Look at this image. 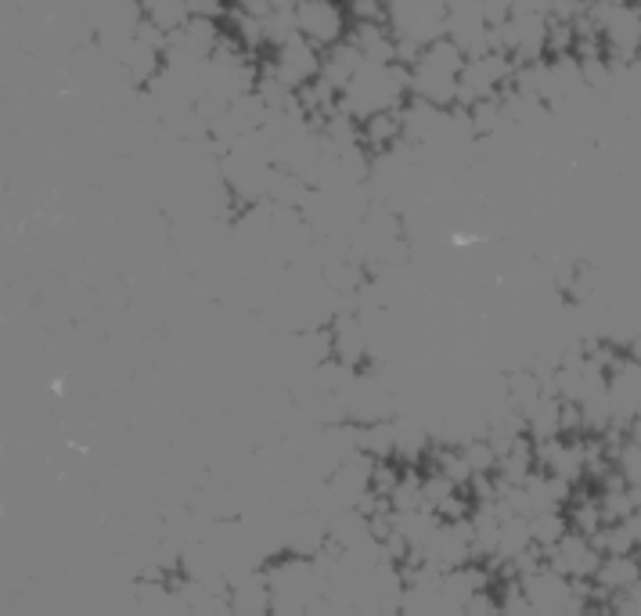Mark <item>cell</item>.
<instances>
[{"label":"cell","mask_w":641,"mask_h":616,"mask_svg":"<svg viewBox=\"0 0 641 616\" xmlns=\"http://www.w3.org/2000/svg\"><path fill=\"white\" fill-rule=\"evenodd\" d=\"M267 76L270 80H278L281 87H289L292 95H299V90H307L313 80L321 76V58H324V51L321 47H313L310 41H303V36H289L285 44L278 47H270L267 51Z\"/></svg>","instance_id":"6da1fadb"},{"label":"cell","mask_w":641,"mask_h":616,"mask_svg":"<svg viewBox=\"0 0 641 616\" xmlns=\"http://www.w3.org/2000/svg\"><path fill=\"white\" fill-rule=\"evenodd\" d=\"M350 22L353 19L346 0H299L296 8V33L321 51L343 44L350 33Z\"/></svg>","instance_id":"7a4b0ae2"}]
</instances>
